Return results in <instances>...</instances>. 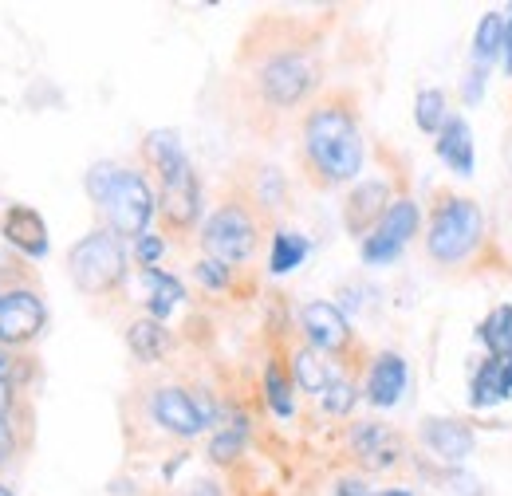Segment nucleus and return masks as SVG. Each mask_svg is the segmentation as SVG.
<instances>
[{
	"instance_id": "1",
	"label": "nucleus",
	"mask_w": 512,
	"mask_h": 496,
	"mask_svg": "<svg viewBox=\"0 0 512 496\" xmlns=\"http://www.w3.org/2000/svg\"><path fill=\"white\" fill-rule=\"evenodd\" d=\"M304 142H308V158L316 162L327 182H351L359 170H363V138H359V126L355 119L327 103L316 107L312 119L304 126Z\"/></svg>"
},
{
	"instance_id": "2",
	"label": "nucleus",
	"mask_w": 512,
	"mask_h": 496,
	"mask_svg": "<svg viewBox=\"0 0 512 496\" xmlns=\"http://www.w3.org/2000/svg\"><path fill=\"white\" fill-rule=\"evenodd\" d=\"M87 189L107 209L115 233H123V237H142L146 233L150 213H154V193L142 182V174L103 162V166H95L87 174Z\"/></svg>"
},
{
	"instance_id": "3",
	"label": "nucleus",
	"mask_w": 512,
	"mask_h": 496,
	"mask_svg": "<svg viewBox=\"0 0 512 496\" xmlns=\"http://www.w3.org/2000/svg\"><path fill=\"white\" fill-rule=\"evenodd\" d=\"M146 154L162 174V213L174 225H190L201 209V193H197V178L193 166L186 162V150L178 142L174 130H154L146 138Z\"/></svg>"
},
{
	"instance_id": "4",
	"label": "nucleus",
	"mask_w": 512,
	"mask_h": 496,
	"mask_svg": "<svg viewBox=\"0 0 512 496\" xmlns=\"http://www.w3.org/2000/svg\"><path fill=\"white\" fill-rule=\"evenodd\" d=\"M481 245V209L469 197H446L434 213L426 248L434 260L442 264H461L465 256H473V248Z\"/></svg>"
},
{
	"instance_id": "5",
	"label": "nucleus",
	"mask_w": 512,
	"mask_h": 496,
	"mask_svg": "<svg viewBox=\"0 0 512 496\" xmlns=\"http://www.w3.org/2000/svg\"><path fill=\"white\" fill-rule=\"evenodd\" d=\"M123 248L107 233H91L87 241L71 248V276L83 292H107L123 280Z\"/></svg>"
},
{
	"instance_id": "6",
	"label": "nucleus",
	"mask_w": 512,
	"mask_h": 496,
	"mask_svg": "<svg viewBox=\"0 0 512 496\" xmlns=\"http://www.w3.org/2000/svg\"><path fill=\"white\" fill-rule=\"evenodd\" d=\"M205 248H209L213 260H221V264L249 260V252L256 248V229H253V221H249V213L237 209V205L213 213L209 225H205Z\"/></svg>"
},
{
	"instance_id": "7",
	"label": "nucleus",
	"mask_w": 512,
	"mask_h": 496,
	"mask_svg": "<svg viewBox=\"0 0 512 496\" xmlns=\"http://www.w3.org/2000/svg\"><path fill=\"white\" fill-rule=\"evenodd\" d=\"M414 233H418V205L402 197V201L386 205V213L379 217V229L363 241V260L367 264H390Z\"/></svg>"
},
{
	"instance_id": "8",
	"label": "nucleus",
	"mask_w": 512,
	"mask_h": 496,
	"mask_svg": "<svg viewBox=\"0 0 512 496\" xmlns=\"http://www.w3.org/2000/svg\"><path fill=\"white\" fill-rule=\"evenodd\" d=\"M260 87H264V95H268L272 103L292 107V103H300L304 91L312 87V67H308V60H300V56H276V60L264 63Z\"/></svg>"
},
{
	"instance_id": "9",
	"label": "nucleus",
	"mask_w": 512,
	"mask_h": 496,
	"mask_svg": "<svg viewBox=\"0 0 512 496\" xmlns=\"http://www.w3.org/2000/svg\"><path fill=\"white\" fill-rule=\"evenodd\" d=\"M44 327V304L36 292H8L0 296V339L4 343H24Z\"/></svg>"
},
{
	"instance_id": "10",
	"label": "nucleus",
	"mask_w": 512,
	"mask_h": 496,
	"mask_svg": "<svg viewBox=\"0 0 512 496\" xmlns=\"http://www.w3.org/2000/svg\"><path fill=\"white\" fill-rule=\"evenodd\" d=\"M154 418H158L170 434L193 437V434H201V430H205L209 410H205V406H197L186 390L166 386V390H158V394H154Z\"/></svg>"
},
{
	"instance_id": "11",
	"label": "nucleus",
	"mask_w": 512,
	"mask_h": 496,
	"mask_svg": "<svg viewBox=\"0 0 512 496\" xmlns=\"http://www.w3.org/2000/svg\"><path fill=\"white\" fill-rule=\"evenodd\" d=\"M4 237H8V245L28 252V256H44L48 252V225L28 205H12L4 213Z\"/></svg>"
},
{
	"instance_id": "12",
	"label": "nucleus",
	"mask_w": 512,
	"mask_h": 496,
	"mask_svg": "<svg viewBox=\"0 0 512 496\" xmlns=\"http://www.w3.org/2000/svg\"><path fill=\"white\" fill-rule=\"evenodd\" d=\"M304 331L320 351H339L347 343V335H351L343 311L335 304H327V300H316V304L304 308Z\"/></svg>"
},
{
	"instance_id": "13",
	"label": "nucleus",
	"mask_w": 512,
	"mask_h": 496,
	"mask_svg": "<svg viewBox=\"0 0 512 496\" xmlns=\"http://www.w3.org/2000/svg\"><path fill=\"white\" fill-rule=\"evenodd\" d=\"M473 406L477 410H489L497 402H505L512 394V359H485L477 371H473Z\"/></svg>"
},
{
	"instance_id": "14",
	"label": "nucleus",
	"mask_w": 512,
	"mask_h": 496,
	"mask_svg": "<svg viewBox=\"0 0 512 496\" xmlns=\"http://www.w3.org/2000/svg\"><path fill=\"white\" fill-rule=\"evenodd\" d=\"M438 158L457 178L473 174V130L465 119H446V126L438 130Z\"/></svg>"
},
{
	"instance_id": "15",
	"label": "nucleus",
	"mask_w": 512,
	"mask_h": 496,
	"mask_svg": "<svg viewBox=\"0 0 512 496\" xmlns=\"http://www.w3.org/2000/svg\"><path fill=\"white\" fill-rule=\"evenodd\" d=\"M406 390V359L402 355H379L375 367H371V378H367V398L375 406H394Z\"/></svg>"
},
{
	"instance_id": "16",
	"label": "nucleus",
	"mask_w": 512,
	"mask_h": 496,
	"mask_svg": "<svg viewBox=\"0 0 512 496\" xmlns=\"http://www.w3.org/2000/svg\"><path fill=\"white\" fill-rule=\"evenodd\" d=\"M426 445L438 453V457H446V461H465L469 457V449H473V434H469V426H461V422H426Z\"/></svg>"
},
{
	"instance_id": "17",
	"label": "nucleus",
	"mask_w": 512,
	"mask_h": 496,
	"mask_svg": "<svg viewBox=\"0 0 512 496\" xmlns=\"http://www.w3.org/2000/svg\"><path fill=\"white\" fill-rule=\"evenodd\" d=\"M142 292H146V308H150L154 319H166L170 311L186 300L182 284H178L174 276L158 272V268H142Z\"/></svg>"
},
{
	"instance_id": "18",
	"label": "nucleus",
	"mask_w": 512,
	"mask_h": 496,
	"mask_svg": "<svg viewBox=\"0 0 512 496\" xmlns=\"http://www.w3.org/2000/svg\"><path fill=\"white\" fill-rule=\"evenodd\" d=\"M351 441H355V453H359L371 469L394 465V453H398V449H394V437H390V430L379 426V422H363V426H355Z\"/></svg>"
},
{
	"instance_id": "19",
	"label": "nucleus",
	"mask_w": 512,
	"mask_h": 496,
	"mask_svg": "<svg viewBox=\"0 0 512 496\" xmlns=\"http://www.w3.org/2000/svg\"><path fill=\"white\" fill-rule=\"evenodd\" d=\"M386 186L383 182H367V186H359L351 193V201H347V229L351 233H363L375 217H383L386 209Z\"/></svg>"
},
{
	"instance_id": "20",
	"label": "nucleus",
	"mask_w": 512,
	"mask_h": 496,
	"mask_svg": "<svg viewBox=\"0 0 512 496\" xmlns=\"http://www.w3.org/2000/svg\"><path fill=\"white\" fill-rule=\"evenodd\" d=\"M505 52V16L501 12H485L473 36V60L481 71H489V63H497V56Z\"/></svg>"
},
{
	"instance_id": "21",
	"label": "nucleus",
	"mask_w": 512,
	"mask_h": 496,
	"mask_svg": "<svg viewBox=\"0 0 512 496\" xmlns=\"http://www.w3.org/2000/svg\"><path fill=\"white\" fill-rule=\"evenodd\" d=\"M130 339V351L142 359V363H158L162 355H166V331H162V323H154V319H138L134 327L127 331Z\"/></svg>"
},
{
	"instance_id": "22",
	"label": "nucleus",
	"mask_w": 512,
	"mask_h": 496,
	"mask_svg": "<svg viewBox=\"0 0 512 496\" xmlns=\"http://www.w3.org/2000/svg\"><path fill=\"white\" fill-rule=\"evenodd\" d=\"M481 343L489 347L493 359H512V308L501 304L481 323Z\"/></svg>"
},
{
	"instance_id": "23",
	"label": "nucleus",
	"mask_w": 512,
	"mask_h": 496,
	"mask_svg": "<svg viewBox=\"0 0 512 496\" xmlns=\"http://www.w3.org/2000/svg\"><path fill=\"white\" fill-rule=\"evenodd\" d=\"M308 256V241L300 237V233H276V241H272V272L276 276H284V272H292L300 260Z\"/></svg>"
},
{
	"instance_id": "24",
	"label": "nucleus",
	"mask_w": 512,
	"mask_h": 496,
	"mask_svg": "<svg viewBox=\"0 0 512 496\" xmlns=\"http://www.w3.org/2000/svg\"><path fill=\"white\" fill-rule=\"evenodd\" d=\"M414 119H418V126H422L426 134L442 130V126H446V95H442L438 87H426V91H418V103H414Z\"/></svg>"
},
{
	"instance_id": "25",
	"label": "nucleus",
	"mask_w": 512,
	"mask_h": 496,
	"mask_svg": "<svg viewBox=\"0 0 512 496\" xmlns=\"http://www.w3.org/2000/svg\"><path fill=\"white\" fill-rule=\"evenodd\" d=\"M296 382H300L308 394H323V390L331 386L327 363H323L316 351H300V355H296Z\"/></svg>"
},
{
	"instance_id": "26",
	"label": "nucleus",
	"mask_w": 512,
	"mask_h": 496,
	"mask_svg": "<svg viewBox=\"0 0 512 496\" xmlns=\"http://www.w3.org/2000/svg\"><path fill=\"white\" fill-rule=\"evenodd\" d=\"M245 434H249V422L245 418H237L225 434L213 437V445H209V457L213 461H233L237 453H241V445H245Z\"/></svg>"
},
{
	"instance_id": "27",
	"label": "nucleus",
	"mask_w": 512,
	"mask_h": 496,
	"mask_svg": "<svg viewBox=\"0 0 512 496\" xmlns=\"http://www.w3.org/2000/svg\"><path fill=\"white\" fill-rule=\"evenodd\" d=\"M264 390H268V406H272L280 418H288V414H292V390H288V378L276 371V367H268V374H264Z\"/></svg>"
},
{
	"instance_id": "28",
	"label": "nucleus",
	"mask_w": 512,
	"mask_h": 496,
	"mask_svg": "<svg viewBox=\"0 0 512 496\" xmlns=\"http://www.w3.org/2000/svg\"><path fill=\"white\" fill-rule=\"evenodd\" d=\"M323 398V410L327 414H347L351 406H355V390H351V382H335L331 378V386L320 394Z\"/></svg>"
},
{
	"instance_id": "29",
	"label": "nucleus",
	"mask_w": 512,
	"mask_h": 496,
	"mask_svg": "<svg viewBox=\"0 0 512 496\" xmlns=\"http://www.w3.org/2000/svg\"><path fill=\"white\" fill-rule=\"evenodd\" d=\"M197 280H201L205 288H225V284H229V268H225L221 260H201V264H197Z\"/></svg>"
},
{
	"instance_id": "30",
	"label": "nucleus",
	"mask_w": 512,
	"mask_h": 496,
	"mask_svg": "<svg viewBox=\"0 0 512 496\" xmlns=\"http://www.w3.org/2000/svg\"><path fill=\"white\" fill-rule=\"evenodd\" d=\"M461 95H465V103H477V99L485 95V71H481V67H473V71L465 75V83H461Z\"/></svg>"
},
{
	"instance_id": "31",
	"label": "nucleus",
	"mask_w": 512,
	"mask_h": 496,
	"mask_svg": "<svg viewBox=\"0 0 512 496\" xmlns=\"http://www.w3.org/2000/svg\"><path fill=\"white\" fill-rule=\"evenodd\" d=\"M158 256H162V241H158V237H150V233H142V237H138V260L150 268Z\"/></svg>"
},
{
	"instance_id": "32",
	"label": "nucleus",
	"mask_w": 512,
	"mask_h": 496,
	"mask_svg": "<svg viewBox=\"0 0 512 496\" xmlns=\"http://www.w3.org/2000/svg\"><path fill=\"white\" fill-rule=\"evenodd\" d=\"M501 60H505V71L512 75V16L505 20V52H501Z\"/></svg>"
},
{
	"instance_id": "33",
	"label": "nucleus",
	"mask_w": 512,
	"mask_h": 496,
	"mask_svg": "<svg viewBox=\"0 0 512 496\" xmlns=\"http://www.w3.org/2000/svg\"><path fill=\"white\" fill-rule=\"evenodd\" d=\"M335 496H371V489H367V485H359V481H343Z\"/></svg>"
},
{
	"instance_id": "34",
	"label": "nucleus",
	"mask_w": 512,
	"mask_h": 496,
	"mask_svg": "<svg viewBox=\"0 0 512 496\" xmlns=\"http://www.w3.org/2000/svg\"><path fill=\"white\" fill-rule=\"evenodd\" d=\"M186 496H221V489H217V485H209V481H197Z\"/></svg>"
},
{
	"instance_id": "35",
	"label": "nucleus",
	"mask_w": 512,
	"mask_h": 496,
	"mask_svg": "<svg viewBox=\"0 0 512 496\" xmlns=\"http://www.w3.org/2000/svg\"><path fill=\"white\" fill-rule=\"evenodd\" d=\"M4 414H8V382L0 378V422H4Z\"/></svg>"
},
{
	"instance_id": "36",
	"label": "nucleus",
	"mask_w": 512,
	"mask_h": 496,
	"mask_svg": "<svg viewBox=\"0 0 512 496\" xmlns=\"http://www.w3.org/2000/svg\"><path fill=\"white\" fill-rule=\"evenodd\" d=\"M8 441H12V437H8V426H4V422H0V457H4V453H8Z\"/></svg>"
},
{
	"instance_id": "37",
	"label": "nucleus",
	"mask_w": 512,
	"mask_h": 496,
	"mask_svg": "<svg viewBox=\"0 0 512 496\" xmlns=\"http://www.w3.org/2000/svg\"><path fill=\"white\" fill-rule=\"evenodd\" d=\"M383 496H410V493H402V489H398V493H383Z\"/></svg>"
},
{
	"instance_id": "38",
	"label": "nucleus",
	"mask_w": 512,
	"mask_h": 496,
	"mask_svg": "<svg viewBox=\"0 0 512 496\" xmlns=\"http://www.w3.org/2000/svg\"><path fill=\"white\" fill-rule=\"evenodd\" d=\"M0 496H12V493H8V489H0Z\"/></svg>"
}]
</instances>
